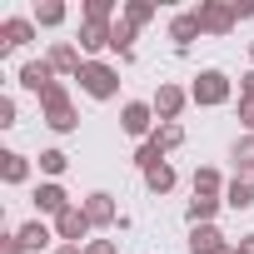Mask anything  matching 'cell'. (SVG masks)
I'll list each match as a JSON object with an SVG mask.
<instances>
[{"label": "cell", "mask_w": 254, "mask_h": 254, "mask_svg": "<svg viewBox=\"0 0 254 254\" xmlns=\"http://www.w3.org/2000/svg\"><path fill=\"white\" fill-rule=\"evenodd\" d=\"M219 254H239V249H234V244H224V249H219Z\"/></svg>", "instance_id": "cell-36"}, {"label": "cell", "mask_w": 254, "mask_h": 254, "mask_svg": "<svg viewBox=\"0 0 254 254\" xmlns=\"http://www.w3.org/2000/svg\"><path fill=\"white\" fill-rule=\"evenodd\" d=\"M224 244H229V239H224L214 224H194V229H190V254H219Z\"/></svg>", "instance_id": "cell-13"}, {"label": "cell", "mask_w": 254, "mask_h": 254, "mask_svg": "<svg viewBox=\"0 0 254 254\" xmlns=\"http://www.w3.org/2000/svg\"><path fill=\"white\" fill-rule=\"evenodd\" d=\"M35 209H40V214H50V219H60V214L70 209V194H65V185H60V180H45V185L35 190Z\"/></svg>", "instance_id": "cell-9"}, {"label": "cell", "mask_w": 254, "mask_h": 254, "mask_svg": "<svg viewBox=\"0 0 254 254\" xmlns=\"http://www.w3.org/2000/svg\"><path fill=\"white\" fill-rule=\"evenodd\" d=\"M234 5V20H254V0H229Z\"/></svg>", "instance_id": "cell-33"}, {"label": "cell", "mask_w": 254, "mask_h": 254, "mask_svg": "<svg viewBox=\"0 0 254 254\" xmlns=\"http://www.w3.org/2000/svg\"><path fill=\"white\" fill-rule=\"evenodd\" d=\"M85 254H120V249H115V239H90Z\"/></svg>", "instance_id": "cell-32"}, {"label": "cell", "mask_w": 254, "mask_h": 254, "mask_svg": "<svg viewBox=\"0 0 254 254\" xmlns=\"http://www.w3.org/2000/svg\"><path fill=\"white\" fill-rule=\"evenodd\" d=\"M40 115H45V125H50L55 135H70L75 125H80V115H75V105H70V90H65L60 80L40 95Z\"/></svg>", "instance_id": "cell-1"}, {"label": "cell", "mask_w": 254, "mask_h": 254, "mask_svg": "<svg viewBox=\"0 0 254 254\" xmlns=\"http://www.w3.org/2000/svg\"><path fill=\"white\" fill-rule=\"evenodd\" d=\"M75 80H80V90H85L90 100H115V95H120V70L105 65V60H85Z\"/></svg>", "instance_id": "cell-2"}, {"label": "cell", "mask_w": 254, "mask_h": 254, "mask_svg": "<svg viewBox=\"0 0 254 254\" xmlns=\"http://www.w3.org/2000/svg\"><path fill=\"white\" fill-rule=\"evenodd\" d=\"M120 130H125V135H135V140H150V135H155V105L130 100V105L120 110Z\"/></svg>", "instance_id": "cell-5"}, {"label": "cell", "mask_w": 254, "mask_h": 254, "mask_svg": "<svg viewBox=\"0 0 254 254\" xmlns=\"http://www.w3.org/2000/svg\"><path fill=\"white\" fill-rule=\"evenodd\" d=\"M85 214H90V224H100V229H110V224L125 219V214L115 209V194H105V190H95V194L85 199Z\"/></svg>", "instance_id": "cell-10"}, {"label": "cell", "mask_w": 254, "mask_h": 254, "mask_svg": "<svg viewBox=\"0 0 254 254\" xmlns=\"http://www.w3.org/2000/svg\"><path fill=\"white\" fill-rule=\"evenodd\" d=\"M145 185H150V194H170V190H175V165L165 160V165L145 170Z\"/></svg>", "instance_id": "cell-21"}, {"label": "cell", "mask_w": 254, "mask_h": 254, "mask_svg": "<svg viewBox=\"0 0 254 254\" xmlns=\"http://www.w3.org/2000/svg\"><path fill=\"white\" fill-rule=\"evenodd\" d=\"M90 229H95V224H90L85 204H70V209H65L60 219H55V239H60V244H80V239H85Z\"/></svg>", "instance_id": "cell-6"}, {"label": "cell", "mask_w": 254, "mask_h": 254, "mask_svg": "<svg viewBox=\"0 0 254 254\" xmlns=\"http://www.w3.org/2000/svg\"><path fill=\"white\" fill-rule=\"evenodd\" d=\"M224 190H229V185L219 180V170H209V165H204V170H194V194H214V199H219Z\"/></svg>", "instance_id": "cell-23"}, {"label": "cell", "mask_w": 254, "mask_h": 254, "mask_svg": "<svg viewBox=\"0 0 254 254\" xmlns=\"http://www.w3.org/2000/svg\"><path fill=\"white\" fill-rule=\"evenodd\" d=\"M224 204L229 209H254V180L249 175H234L229 190H224Z\"/></svg>", "instance_id": "cell-17"}, {"label": "cell", "mask_w": 254, "mask_h": 254, "mask_svg": "<svg viewBox=\"0 0 254 254\" xmlns=\"http://www.w3.org/2000/svg\"><path fill=\"white\" fill-rule=\"evenodd\" d=\"M249 60H254V40H249Z\"/></svg>", "instance_id": "cell-37"}, {"label": "cell", "mask_w": 254, "mask_h": 254, "mask_svg": "<svg viewBox=\"0 0 254 254\" xmlns=\"http://www.w3.org/2000/svg\"><path fill=\"white\" fill-rule=\"evenodd\" d=\"M194 35H204V30H199V20H194V10H185V15H175V20H170V40H175L180 50H185Z\"/></svg>", "instance_id": "cell-18"}, {"label": "cell", "mask_w": 254, "mask_h": 254, "mask_svg": "<svg viewBox=\"0 0 254 254\" xmlns=\"http://www.w3.org/2000/svg\"><path fill=\"white\" fill-rule=\"evenodd\" d=\"M30 40H35V20H25V15L0 20V55H10V50H20V45H30Z\"/></svg>", "instance_id": "cell-7"}, {"label": "cell", "mask_w": 254, "mask_h": 254, "mask_svg": "<svg viewBox=\"0 0 254 254\" xmlns=\"http://www.w3.org/2000/svg\"><path fill=\"white\" fill-rule=\"evenodd\" d=\"M15 234H20V244H25V249H45V244L55 239V229H50L45 219H30V224H20Z\"/></svg>", "instance_id": "cell-20"}, {"label": "cell", "mask_w": 254, "mask_h": 254, "mask_svg": "<svg viewBox=\"0 0 254 254\" xmlns=\"http://www.w3.org/2000/svg\"><path fill=\"white\" fill-rule=\"evenodd\" d=\"M135 35H140V30H135L130 20H125V15H120V20L110 25V50H115L120 60H130V55H135Z\"/></svg>", "instance_id": "cell-15"}, {"label": "cell", "mask_w": 254, "mask_h": 254, "mask_svg": "<svg viewBox=\"0 0 254 254\" xmlns=\"http://www.w3.org/2000/svg\"><path fill=\"white\" fill-rule=\"evenodd\" d=\"M135 165H140V170H155V165H165V150H160L155 140H145V145L135 150Z\"/></svg>", "instance_id": "cell-28"}, {"label": "cell", "mask_w": 254, "mask_h": 254, "mask_svg": "<svg viewBox=\"0 0 254 254\" xmlns=\"http://www.w3.org/2000/svg\"><path fill=\"white\" fill-rule=\"evenodd\" d=\"M194 20L204 35H229L234 30V5H224V0H199L194 5Z\"/></svg>", "instance_id": "cell-4"}, {"label": "cell", "mask_w": 254, "mask_h": 254, "mask_svg": "<svg viewBox=\"0 0 254 254\" xmlns=\"http://www.w3.org/2000/svg\"><path fill=\"white\" fill-rule=\"evenodd\" d=\"M65 15H70V10L60 5V0H40L30 20H35V25H65Z\"/></svg>", "instance_id": "cell-24"}, {"label": "cell", "mask_w": 254, "mask_h": 254, "mask_svg": "<svg viewBox=\"0 0 254 254\" xmlns=\"http://www.w3.org/2000/svg\"><path fill=\"white\" fill-rule=\"evenodd\" d=\"M234 249H239V254H254V234H244V239H234Z\"/></svg>", "instance_id": "cell-34"}, {"label": "cell", "mask_w": 254, "mask_h": 254, "mask_svg": "<svg viewBox=\"0 0 254 254\" xmlns=\"http://www.w3.org/2000/svg\"><path fill=\"white\" fill-rule=\"evenodd\" d=\"M229 95H234V85H229V75H224V70H199V75H194V85H190V100H194V105H204V110L229 105Z\"/></svg>", "instance_id": "cell-3"}, {"label": "cell", "mask_w": 254, "mask_h": 254, "mask_svg": "<svg viewBox=\"0 0 254 254\" xmlns=\"http://www.w3.org/2000/svg\"><path fill=\"white\" fill-rule=\"evenodd\" d=\"M80 50H85V55L110 50V25H100V20H80Z\"/></svg>", "instance_id": "cell-14"}, {"label": "cell", "mask_w": 254, "mask_h": 254, "mask_svg": "<svg viewBox=\"0 0 254 254\" xmlns=\"http://www.w3.org/2000/svg\"><path fill=\"white\" fill-rule=\"evenodd\" d=\"M10 125H15V100L5 95V100H0V130H10Z\"/></svg>", "instance_id": "cell-29"}, {"label": "cell", "mask_w": 254, "mask_h": 254, "mask_svg": "<svg viewBox=\"0 0 254 254\" xmlns=\"http://www.w3.org/2000/svg\"><path fill=\"white\" fill-rule=\"evenodd\" d=\"M65 170H70V155H65V150H40V175L60 180Z\"/></svg>", "instance_id": "cell-26"}, {"label": "cell", "mask_w": 254, "mask_h": 254, "mask_svg": "<svg viewBox=\"0 0 254 254\" xmlns=\"http://www.w3.org/2000/svg\"><path fill=\"white\" fill-rule=\"evenodd\" d=\"M150 140H155L160 150H180V145H185V125H180V120H170V125H155V135H150Z\"/></svg>", "instance_id": "cell-22"}, {"label": "cell", "mask_w": 254, "mask_h": 254, "mask_svg": "<svg viewBox=\"0 0 254 254\" xmlns=\"http://www.w3.org/2000/svg\"><path fill=\"white\" fill-rule=\"evenodd\" d=\"M0 180H5V185H25L30 180V160L20 150H5V155H0Z\"/></svg>", "instance_id": "cell-16"}, {"label": "cell", "mask_w": 254, "mask_h": 254, "mask_svg": "<svg viewBox=\"0 0 254 254\" xmlns=\"http://www.w3.org/2000/svg\"><path fill=\"white\" fill-rule=\"evenodd\" d=\"M150 105H155V115H160V125H170V120H180V110L190 105V95H185L180 85H160Z\"/></svg>", "instance_id": "cell-8"}, {"label": "cell", "mask_w": 254, "mask_h": 254, "mask_svg": "<svg viewBox=\"0 0 254 254\" xmlns=\"http://www.w3.org/2000/svg\"><path fill=\"white\" fill-rule=\"evenodd\" d=\"M239 100H244V105H254V70H249V75H239Z\"/></svg>", "instance_id": "cell-31"}, {"label": "cell", "mask_w": 254, "mask_h": 254, "mask_svg": "<svg viewBox=\"0 0 254 254\" xmlns=\"http://www.w3.org/2000/svg\"><path fill=\"white\" fill-rule=\"evenodd\" d=\"M55 254H85V249H80V244H60Z\"/></svg>", "instance_id": "cell-35"}, {"label": "cell", "mask_w": 254, "mask_h": 254, "mask_svg": "<svg viewBox=\"0 0 254 254\" xmlns=\"http://www.w3.org/2000/svg\"><path fill=\"white\" fill-rule=\"evenodd\" d=\"M20 85H25L30 95H45V90L55 85V70H50V60H25V65H20Z\"/></svg>", "instance_id": "cell-11"}, {"label": "cell", "mask_w": 254, "mask_h": 254, "mask_svg": "<svg viewBox=\"0 0 254 254\" xmlns=\"http://www.w3.org/2000/svg\"><path fill=\"white\" fill-rule=\"evenodd\" d=\"M125 20H130L135 30L155 20V0H125Z\"/></svg>", "instance_id": "cell-25"}, {"label": "cell", "mask_w": 254, "mask_h": 254, "mask_svg": "<svg viewBox=\"0 0 254 254\" xmlns=\"http://www.w3.org/2000/svg\"><path fill=\"white\" fill-rule=\"evenodd\" d=\"M0 254H25V244H20V234H0Z\"/></svg>", "instance_id": "cell-30"}, {"label": "cell", "mask_w": 254, "mask_h": 254, "mask_svg": "<svg viewBox=\"0 0 254 254\" xmlns=\"http://www.w3.org/2000/svg\"><path fill=\"white\" fill-rule=\"evenodd\" d=\"M85 20H100V25H115V0H85Z\"/></svg>", "instance_id": "cell-27"}, {"label": "cell", "mask_w": 254, "mask_h": 254, "mask_svg": "<svg viewBox=\"0 0 254 254\" xmlns=\"http://www.w3.org/2000/svg\"><path fill=\"white\" fill-rule=\"evenodd\" d=\"M219 204H224V199H214V194H194L185 214H190V224H214V214H219Z\"/></svg>", "instance_id": "cell-19"}, {"label": "cell", "mask_w": 254, "mask_h": 254, "mask_svg": "<svg viewBox=\"0 0 254 254\" xmlns=\"http://www.w3.org/2000/svg\"><path fill=\"white\" fill-rule=\"evenodd\" d=\"M45 60H50V70H55V75H80V65H85V60H80V50H75L70 40L50 45V55H45Z\"/></svg>", "instance_id": "cell-12"}]
</instances>
